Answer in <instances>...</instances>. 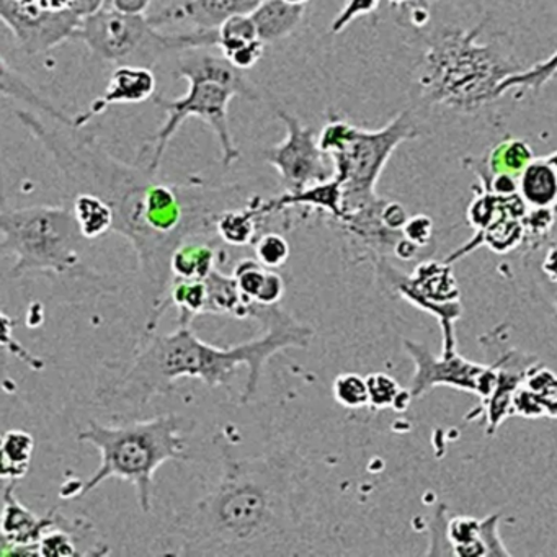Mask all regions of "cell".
Wrapping results in <instances>:
<instances>
[{
    "label": "cell",
    "mask_w": 557,
    "mask_h": 557,
    "mask_svg": "<svg viewBox=\"0 0 557 557\" xmlns=\"http://www.w3.org/2000/svg\"><path fill=\"white\" fill-rule=\"evenodd\" d=\"M74 187L99 195L112 207V233L125 237L138 257L143 295L151 306L146 332L156 331L161 319L159 311L174 282L175 250L190 240H216L221 214L246 207L257 195L244 184L211 185L200 178L171 184L143 162L120 161L103 145L81 156Z\"/></svg>",
    "instance_id": "6da1fadb"
},
{
    "label": "cell",
    "mask_w": 557,
    "mask_h": 557,
    "mask_svg": "<svg viewBox=\"0 0 557 557\" xmlns=\"http://www.w3.org/2000/svg\"><path fill=\"white\" fill-rule=\"evenodd\" d=\"M299 465L285 453L227 459L213 492L169 534L177 556H273L298 543Z\"/></svg>",
    "instance_id": "7a4b0ae2"
},
{
    "label": "cell",
    "mask_w": 557,
    "mask_h": 557,
    "mask_svg": "<svg viewBox=\"0 0 557 557\" xmlns=\"http://www.w3.org/2000/svg\"><path fill=\"white\" fill-rule=\"evenodd\" d=\"M252 319L265 334L233 347H214L201 341L190 325H178L172 334L146 332L145 344L136 350L128 370L115 383L97 393L107 409H141L156 396L169 394L181 377H195L208 387H230L240 364L249 370L240 400L252 399L263 368L286 348H308L314 331L276 306L257 302Z\"/></svg>",
    "instance_id": "3957f363"
},
{
    "label": "cell",
    "mask_w": 557,
    "mask_h": 557,
    "mask_svg": "<svg viewBox=\"0 0 557 557\" xmlns=\"http://www.w3.org/2000/svg\"><path fill=\"white\" fill-rule=\"evenodd\" d=\"M177 77L187 81V94L174 100L154 97L156 106L164 110L168 116L159 132L143 145L138 161L148 165L152 172H159L169 143L172 141L178 128L194 116L213 129L221 149V164L224 168H231L240 158L239 149L231 133V100L243 97L250 102H256L260 100L259 90L247 81L244 71L234 67L226 58L214 57V54H185L184 57L182 53Z\"/></svg>",
    "instance_id": "277c9868"
},
{
    "label": "cell",
    "mask_w": 557,
    "mask_h": 557,
    "mask_svg": "<svg viewBox=\"0 0 557 557\" xmlns=\"http://www.w3.org/2000/svg\"><path fill=\"white\" fill-rule=\"evenodd\" d=\"M182 425L184 419L177 413L113 426L90 420L77 440L96 446L102 461L96 474L83 482L64 484L60 497H84L107 479L119 478L135 485L139 508L149 513L158 469L168 461L187 458V438L182 433Z\"/></svg>",
    "instance_id": "5b68a950"
},
{
    "label": "cell",
    "mask_w": 557,
    "mask_h": 557,
    "mask_svg": "<svg viewBox=\"0 0 557 557\" xmlns=\"http://www.w3.org/2000/svg\"><path fill=\"white\" fill-rule=\"evenodd\" d=\"M484 24L448 30L430 45L419 77L422 99L461 113H474L498 99V87L520 73L495 45L479 44Z\"/></svg>",
    "instance_id": "8992f818"
},
{
    "label": "cell",
    "mask_w": 557,
    "mask_h": 557,
    "mask_svg": "<svg viewBox=\"0 0 557 557\" xmlns=\"http://www.w3.org/2000/svg\"><path fill=\"white\" fill-rule=\"evenodd\" d=\"M0 252L15 259L12 278L30 273L100 278L84 262L90 240L84 236L71 205H37L0 211Z\"/></svg>",
    "instance_id": "52a82bcc"
},
{
    "label": "cell",
    "mask_w": 557,
    "mask_h": 557,
    "mask_svg": "<svg viewBox=\"0 0 557 557\" xmlns=\"http://www.w3.org/2000/svg\"><path fill=\"white\" fill-rule=\"evenodd\" d=\"M419 136V126L409 110L380 129L358 128L342 116L329 115L319 133V146L332 159L334 177L344 188V216L380 200L376 184L391 156L403 143Z\"/></svg>",
    "instance_id": "ba28073f"
},
{
    "label": "cell",
    "mask_w": 557,
    "mask_h": 557,
    "mask_svg": "<svg viewBox=\"0 0 557 557\" xmlns=\"http://www.w3.org/2000/svg\"><path fill=\"white\" fill-rule=\"evenodd\" d=\"M74 40L107 63L154 67L169 54L218 48L216 30L162 34L145 14H129L113 5L84 18Z\"/></svg>",
    "instance_id": "9c48e42d"
},
{
    "label": "cell",
    "mask_w": 557,
    "mask_h": 557,
    "mask_svg": "<svg viewBox=\"0 0 557 557\" xmlns=\"http://www.w3.org/2000/svg\"><path fill=\"white\" fill-rule=\"evenodd\" d=\"M286 136L265 152V161L278 172L286 191H299L334 177L332 159L319 146V135L298 116L276 110Z\"/></svg>",
    "instance_id": "30bf717a"
},
{
    "label": "cell",
    "mask_w": 557,
    "mask_h": 557,
    "mask_svg": "<svg viewBox=\"0 0 557 557\" xmlns=\"http://www.w3.org/2000/svg\"><path fill=\"white\" fill-rule=\"evenodd\" d=\"M407 354L416 363V373L410 381V394L413 399L429 393L435 386H449L455 389L478 394L481 403L491 396L497 383V368L482 367L465 360L458 351H442V357H435L425 345L417 342H404Z\"/></svg>",
    "instance_id": "8fae6325"
},
{
    "label": "cell",
    "mask_w": 557,
    "mask_h": 557,
    "mask_svg": "<svg viewBox=\"0 0 557 557\" xmlns=\"http://www.w3.org/2000/svg\"><path fill=\"white\" fill-rule=\"evenodd\" d=\"M0 18L27 57L48 53L74 40L84 21L71 11H45L34 0H0Z\"/></svg>",
    "instance_id": "7c38bea8"
},
{
    "label": "cell",
    "mask_w": 557,
    "mask_h": 557,
    "mask_svg": "<svg viewBox=\"0 0 557 557\" xmlns=\"http://www.w3.org/2000/svg\"><path fill=\"white\" fill-rule=\"evenodd\" d=\"M15 482L5 481L2 494V556H38V543L45 533L54 527L74 528L79 521L66 520L57 510L38 517L15 497Z\"/></svg>",
    "instance_id": "4fadbf2b"
},
{
    "label": "cell",
    "mask_w": 557,
    "mask_h": 557,
    "mask_svg": "<svg viewBox=\"0 0 557 557\" xmlns=\"http://www.w3.org/2000/svg\"><path fill=\"white\" fill-rule=\"evenodd\" d=\"M158 77L151 67L122 64L116 66L107 84L106 92L90 103L87 112L76 116V126H87L94 116L113 106H136L158 96Z\"/></svg>",
    "instance_id": "5bb4252c"
},
{
    "label": "cell",
    "mask_w": 557,
    "mask_h": 557,
    "mask_svg": "<svg viewBox=\"0 0 557 557\" xmlns=\"http://www.w3.org/2000/svg\"><path fill=\"white\" fill-rule=\"evenodd\" d=\"M438 528L445 533L449 554L455 556H510L498 536V515L478 520L474 517H453L440 520Z\"/></svg>",
    "instance_id": "9a60e30c"
},
{
    "label": "cell",
    "mask_w": 557,
    "mask_h": 557,
    "mask_svg": "<svg viewBox=\"0 0 557 557\" xmlns=\"http://www.w3.org/2000/svg\"><path fill=\"white\" fill-rule=\"evenodd\" d=\"M263 0H187L151 18L156 27L188 22L198 30H216L231 15L250 14Z\"/></svg>",
    "instance_id": "2e32d148"
},
{
    "label": "cell",
    "mask_w": 557,
    "mask_h": 557,
    "mask_svg": "<svg viewBox=\"0 0 557 557\" xmlns=\"http://www.w3.org/2000/svg\"><path fill=\"white\" fill-rule=\"evenodd\" d=\"M293 208H311L329 214L335 223L344 218V188L337 178L332 177L321 184L311 185L299 191H285L278 197L263 201L265 216L288 213Z\"/></svg>",
    "instance_id": "e0dca14e"
},
{
    "label": "cell",
    "mask_w": 557,
    "mask_h": 557,
    "mask_svg": "<svg viewBox=\"0 0 557 557\" xmlns=\"http://www.w3.org/2000/svg\"><path fill=\"white\" fill-rule=\"evenodd\" d=\"M530 357L520 355L518 351H510L505 355L504 361L495 364L497 368V383L492 391L488 399L482 404L487 413V435H494L500 423L510 416L511 403H513L515 393L527 377L530 370L536 361H528Z\"/></svg>",
    "instance_id": "ac0fdd59"
},
{
    "label": "cell",
    "mask_w": 557,
    "mask_h": 557,
    "mask_svg": "<svg viewBox=\"0 0 557 557\" xmlns=\"http://www.w3.org/2000/svg\"><path fill=\"white\" fill-rule=\"evenodd\" d=\"M262 195L257 194L246 207L224 211L216 224L218 239L227 246H253L260 234L267 233L269 216L262 211Z\"/></svg>",
    "instance_id": "d6986e66"
},
{
    "label": "cell",
    "mask_w": 557,
    "mask_h": 557,
    "mask_svg": "<svg viewBox=\"0 0 557 557\" xmlns=\"http://www.w3.org/2000/svg\"><path fill=\"white\" fill-rule=\"evenodd\" d=\"M306 5L289 4L286 0H263L250 12L263 44H276L292 37L305 17Z\"/></svg>",
    "instance_id": "ffe728a7"
},
{
    "label": "cell",
    "mask_w": 557,
    "mask_h": 557,
    "mask_svg": "<svg viewBox=\"0 0 557 557\" xmlns=\"http://www.w3.org/2000/svg\"><path fill=\"white\" fill-rule=\"evenodd\" d=\"M205 283L208 293L205 314L233 315L240 321L252 319L257 302L240 292L234 275H226L216 269L205 278Z\"/></svg>",
    "instance_id": "44dd1931"
},
{
    "label": "cell",
    "mask_w": 557,
    "mask_h": 557,
    "mask_svg": "<svg viewBox=\"0 0 557 557\" xmlns=\"http://www.w3.org/2000/svg\"><path fill=\"white\" fill-rule=\"evenodd\" d=\"M240 292L262 306H276L285 295V282L275 270L265 269L257 259L237 262L233 272Z\"/></svg>",
    "instance_id": "7402d4cb"
},
{
    "label": "cell",
    "mask_w": 557,
    "mask_h": 557,
    "mask_svg": "<svg viewBox=\"0 0 557 557\" xmlns=\"http://www.w3.org/2000/svg\"><path fill=\"white\" fill-rule=\"evenodd\" d=\"M518 194L530 208L557 207V174L544 159H534L518 177Z\"/></svg>",
    "instance_id": "603a6c76"
},
{
    "label": "cell",
    "mask_w": 557,
    "mask_h": 557,
    "mask_svg": "<svg viewBox=\"0 0 557 557\" xmlns=\"http://www.w3.org/2000/svg\"><path fill=\"white\" fill-rule=\"evenodd\" d=\"M214 240H190L182 244L172 257L174 280H205L220 263V249Z\"/></svg>",
    "instance_id": "cb8c5ba5"
},
{
    "label": "cell",
    "mask_w": 557,
    "mask_h": 557,
    "mask_svg": "<svg viewBox=\"0 0 557 557\" xmlns=\"http://www.w3.org/2000/svg\"><path fill=\"white\" fill-rule=\"evenodd\" d=\"M74 216L84 236L89 240L99 239L113 230L115 214L112 207L99 195L81 191L71 197Z\"/></svg>",
    "instance_id": "d4e9b609"
},
{
    "label": "cell",
    "mask_w": 557,
    "mask_h": 557,
    "mask_svg": "<svg viewBox=\"0 0 557 557\" xmlns=\"http://www.w3.org/2000/svg\"><path fill=\"white\" fill-rule=\"evenodd\" d=\"M207 283L205 280H178L172 282L168 298L159 311V318L174 306L178 311V325H191L197 315L205 314L207 308Z\"/></svg>",
    "instance_id": "484cf974"
},
{
    "label": "cell",
    "mask_w": 557,
    "mask_h": 557,
    "mask_svg": "<svg viewBox=\"0 0 557 557\" xmlns=\"http://www.w3.org/2000/svg\"><path fill=\"white\" fill-rule=\"evenodd\" d=\"M0 89L2 96L12 97L18 102L27 103V106L40 109L45 115L54 122L66 123V125H76V116H67L66 113L61 112L60 109L48 102L47 99L35 92L34 87L17 73L9 66L5 58H2V73H0Z\"/></svg>",
    "instance_id": "4316f807"
},
{
    "label": "cell",
    "mask_w": 557,
    "mask_h": 557,
    "mask_svg": "<svg viewBox=\"0 0 557 557\" xmlns=\"http://www.w3.org/2000/svg\"><path fill=\"white\" fill-rule=\"evenodd\" d=\"M488 175L507 174L520 177L521 172L534 161L533 149L523 139L508 138L498 143L484 159Z\"/></svg>",
    "instance_id": "83f0119b"
},
{
    "label": "cell",
    "mask_w": 557,
    "mask_h": 557,
    "mask_svg": "<svg viewBox=\"0 0 557 557\" xmlns=\"http://www.w3.org/2000/svg\"><path fill=\"white\" fill-rule=\"evenodd\" d=\"M34 436L24 430H9L2 438V479L21 481L30 469L34 456Z\"/></svg>",
    "instance_id": "f1b7e54d"
},
{
    "label": "cell",
    "mask_w": 557,
    "mask_h": 557,
    "mask_svg": "<svg viewBox=\"0 0 557 557\" xmlns=\"http://www.w3.org/2000/svg\"><path fill=\"white\" fill-rule=\"evenodd\" d=\"M257 40L259 32L250 14L231 15L218 27V48L224 58Z\"/></svg>",
    "instance_id": "f546056e"
},
{
    "label": "cell",
    "mask_w": 557,
    "mask_h": 557,
    "mask_svg": "<svg viewBox=\"0 0 557 557\" xmlns=\"http://www.w3.org/2000/svg\"><path fill=\"white\" fill-rule=\"evenodd\" d=\"M557 74V50L547 60L533 64L530 70H521L520 73L505 79L498 87V97L504 96L510 89H530L533 92L543 89Z\"/></svg>",
    "instance_id": "4dcf8cb0"
},
{
    "label": "cell",
    "mask_w": 557,
    "mask_h": 557,
    "mask_svg": "<svg viewBox=\"0 0 557 557\" xmlns=\"http://www.w3.org/2000/svg\"><path fill=\"white\" fill-rule=\"evenodd\" d=\"M523 384L540 400L544 416L557 419V374L536 363L528 370Z\"/></svg>",
    "instance_id": "1f68e13d"
},
{
    "label": "cell",
    "mask_w": 557,
    "mask_h": 557,
    "mask_svg": "<svg viewBox=\"0 0 557 557\" xmlns=\"http://www.w3.org/2000/svg\"><path fill=\"white\" fill-rule=\"evenodd\" d=\"M335 400L347 409H361L370 406L367 377L357 373L338 374L332 386Z\"/></svg>",
    "instance_id": "d6a6232c"
},
{
    "label": "cell",
    "mask_w": 557,
    "mask_h": 557,
    "mask_svg": "<svg viewBox=\"0 0 557 557\" xmlns=\"http://www.w3.org/2000/svg\"><path fill=\"white\" fill-rule=\"evenodd\" d=\"M253 252L265 269L276 270L288 262L289 244L282 234L267 231L253 243Z\"/></svg>",
    "instance_id": "836d02e7"
},
{
    "label": "cell",
    "mask_w": 557,
    "mask_h": 557,
    "mask_svg": "<svg viewBox=\"0 0 557 557\" xmlns=\"http://www.w3.org/2000/svg\"><path fill=\"white\" fill-rule=\"evenodd\" d=\"M74 528L54 527L38 543V556H76L79 554L73 540Z\"/></svg>",
    "instance_id": "e575fe53"
},
{
    "label": "cell",
    "mask_w": 557,
    "mask_h": 557,
    "mask_svg": "<svg viewBox=\"0 0 557 557\" xmlns=\"http://www.w3.org/2000/svg\"><path fill=\"white\" fill-rule=\"evenodd\" d=\"M368 393H370V406L374 410L393 407L399 397L403 387L384 373H373L367 376Z\"/></svg>",
    "instance_id": "d590c367"
},
{
    "label": "cell",
    "mask_w": 557,
    "mask_h": 557,
    "mask_svg": "<svg viewBox=\"0 0 557 557\" xmlns=\"http://www.w3.org/2000/svg\"><path fill=\"white\" fill-rule=\"evenodd\" d=\"M381 0H345L331 24V34L338 35L347 30L357 18L374 14L380 9Z\"/></svg>",
    "instance_id": "8d00e7d4"
},
{
    "label": "cell",
    "mask_w": 557,
    "mask_h": 557,
    "mask_svg": "<svg viewBox=\"0 0 557 557\" xmlns=\"http://www.w3.org/2000/svg\"><path fill=\"white\" fill-rule=\"evenodd\" d=\"M524 239L540 243L553 230L554 208H530L523 216Z\"/></svg>",
    "instance_id": "74e56055"
},
{
    "label": "cell",
    "mask_w": 557,
    "mask_h": 557,
    "mask_svg": "<svg viewBox=\"0 0 557 557\" xmlns=\"http://www.w3.org/2000/svg\"><path fill=\"white\" fill-rule=\"evenodd\" d=\"M403 236L422 249L432 240L433 221L425 216V214H417V216L409 218L406 226L403 227Z\"/></svg>",
    "instance_id": "f35d334b"
},
{
    "label": "cell",
    "mask_w": 557,
    "mask_h": 557,
    "mask_svg": "<svg viewBox=\"0 0 557 557\" xmlns=\"http://www.w3.org/2000/svg\"><path fill=\"white\" fill-rule=\"evenodd\" d=\"M263 51H265V44L262 40H257L253 44L247 45V47L240 48V50L234 51L233 54L226 57V60L237 70L249 71L256 67L259 61L262 60Z\"/></svg>",
    "instance_id": "ab89813d"
},
{
    "label": "cell",
    "mask_w": 557,
    "mask_h": 557,
    "mask_svg": "<svg viewBox=\"0 0 557 557\" xmlns=\"http://www.w3.org/2000/svg\"><path fill=\"white\" fill-rule=\"evenodd\" d=\"M381 218L391 231H397V233H403V227L406 226L407 220H409L406 208L397 201H386Z\"/></svg>",
    "instance_id": "60d3db41"
},
{
    "label": "cell",
    "mask_w": 557,
    "mask_h": 557,
    "mask_svg": "<svg viewBox=\"0 0 557 557\" xmlns=\"http://www.w3.org/2000/svg\"><path fill=\"white\" fill-rule=\"evenodd\" d=\"M541 273H543L549 282L557 283V244L547 247L543 262H541Z\"/></svg>",
    "instance_id": "b9f144b4"
},
{
    "label": "cell",
    "mask_w": 557,
    "mask_h": 557,
    "mask_svg": "<svg viewBox=\"0 0 557 557\" xmlns=\"http://www.w3.org/2000/svg\"><path fill=\"white\" fill-rule=\"evenodd\" d=\"M152 0H110V5L129 14H146Z\"/></svg>",
    "instance_id": "7bdbcfd3"
},
{
    "label": "cell",
    "mask_w": 557,
    "mask_h": 557,
    "mask_svg": "<svg viewBox=\"0 0 557 557\" xmlns=\"http://www.w3.org/2000/svg\"><path fill=\"white\" fill-rule=\"evenodd\" d=\"M541 286H543L544 293H546L547 299H549L550 305L556 308L557 311V283L549 282L546 276L543 275V282H541Z\"/></svg>",
    "instance_id": "ee69618b"
},
{
    "label": "cell",
    "mask_w": 557,
    "mask_h": 557,
    "mask_svg": "<svg viewBox=\"0 0 557 557\" xmlns=\"http://www.w3.org/2000/svg\"><path fill=\"white\" fill-rule=\"evenodd\" d=\"M391 8L399 9V11H406V9L413 8V5H429L426 0H387Z\"/></svg>",
    "instance_id": "f6af8a7d"
},
{
    "label": "cell",
    "mask_w": 557,
    "mask_h": 557,
    "mask_svg": "<svg viewBox=\"0 0 557 557\" xmlns=\"http://www.w3.org/2000/svg\"><path fill=\"white\" fill-rule=\"evenodd\" d=\"M546 161L549 162L550 165H553L554 171H556L557 174V151L550 152L549 156H546Z\"/></svg>",
    "instance_id": "bcb514c9"
},
{
    "label": "cell",
    "mask_w": 557,
    "mask_h": 557,
    "mask_svg": "<svg viewBox=\"0 0 557 557\" xmlns=\"http://www.w3.org/2000/svg\"><path fill=\"white\" fill-rule=\"evenodd\" d=\"M286 2H289V4L306 5L309 0H286Z\"/></svg>",
    "instance_id": "7dc6e473"
}]
</instances>
